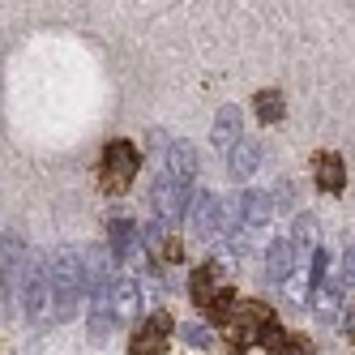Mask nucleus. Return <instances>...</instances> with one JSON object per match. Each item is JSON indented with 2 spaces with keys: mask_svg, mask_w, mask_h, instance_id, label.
Masks as SVG:
<instances>
[{
  "mask_svg": "<svg viewBox=\"0 0 355 355\" xmlns=\"http://www.w3.org/2000/svg\"><path fill=\"white\" fill-rule=\"evenodd\" d=\"M252 103H257V116H261L266 124H270V120H283V94H278V90H261Z\"/></svg>",
  "mask_w": 355,
  "mask_h": 355,
  "instance_id": "obj_17",
  "label": "nucleus"
},
{
  "mask_svg": "<svg viewBox=\"0 0 355 355\" xmlns=\"http://www.w3.org/2000/svg\"><path fill=\"white\" fill-rule=\"evenodd\" d=\"M283 338H287V334H283V325H278V321H270V325L261 329V334H257V347H266V351L274 355L278 347H283Z\"/></svg>",
  "mask_w": 355,
  "mask_h": 355,
  "instance_id": "obj_19",
  "label": "nucleus"
},
{
  "mask_svg": "<svg viewBox=\"0 0 355 355\" xmlns=\"http://www.w3.org/2000/svg\"><path fill=\"white\" fill-rule=\"evenodd\" d=\"M17 304H21V317L31 325H39L43 317H52V283H47V257L31 252V266L17 283Z\"/></svg>",
  "mask_w": 355,
  "mask_h": 355,
  "instance_id": "obj_3",
  "label": "nucleus"
},
{
  "mask_svg": "<svg viewBox=\"0 0 355 355\" xmlns=\"http://www.w3.org/2000/svg\"><path fill=\"white\" fill-rule=\"evenodd\" d=\"M325 270H329V252L317 248V257H313V278H309V295H317L325 287Z\"/></svg>",
  "mask_w": 355,
  "mask_h": 355,
  "instance_id": "obj_18",
  "label": "nucleus"
},
{
  "mask_svg": "<svg viewBox=\"0 0 355 355\" xmlns=\"http://www.w3.org/2000/svg\"><path fill=\"white\" fill-rule=\"evenodd\" d=\"M141 283L133 274H116L112 278V287H107V304H112V313H120V317H129V313H137L141 309Z\"/></svg>",
  "mask_w": 355,
  "mask_h": 355,
  "instance_id": "obj_11",
  "label": "nucleus"
},
{
  "mask_svg": "<svg viewBox=\"0 0 355 355\" xmlns=\"http://www.w3.org/2000/svg\"><path fill=\"white\" fill-rule=\"evenodd\" d=\"M232 214H236V232H261V227L274 218V201H270V193H261V189H244V193L236 197Z\"/></svg>",
  "mask_w": 355,
  "mask_h": 355,
  "instance_id": "obj_6",
  "label": "nucleus"
},
{
  "mask_svg": "<svg viewBox=\"0 0 355 355\" xmlns=\"http://www.w3.org/2000/svg\"><path fill=\"white\" fill-rule=\"evenodd\" d=\"M223 287H227V274H223L218 261H206V266H197V270H193L189 291H193V304H197V309H206V304H210Z\"/></svg>",
  "mask_w": 355,
  "mask_h": 355,
  "instance_id": "obj_10",
  "label": "nucleus"
},
{
  "mask_svg": "<svg viewBox=\"0 0 355 355\" xmlns=\"http://www.w3.org/2000/svg\"><path fill=\"white\" fill-rule=\"evenodd\" d=\"M133 248H141L137 223H133V218H112V223H107V252H112L116 261H129Z\"/></svg>",
  "mask_w": 355,
  "mask_h": 355,
  "instance_id": "obj_12",
  "label": "nucleus"
},
{
  "mask_svg": "<svg viewBox=\"0 0 355 355\" xmlns=\"http://www.w3.org/2000/svg\"><path fill=\"white\" fill-rule=\"evenodd\" d=\"M313 175H317V189H321V193H343V184H347L343 155H334V150H321V155L313 159Z\"/></svg>",
  "mask_w": 355,
  "mask_h": 355,
  "instance_id": "obj_13",
  "label": "nucleus"
},
{
  "mask_svg": "<svg viewBox=\"0 0 355 355\" xmlns=\"http://www.w3.org/2000/svg\"><path fill=\"white\" fill-rule=\"evenodd\" d=\"M257 167H261V141L240 133V141L227 150V171H232V180H248Z\"/></svg>",
  "mask_w": 355,
  "mask_h": 355,
  "instance_id": "obj_9",
  "label": "nucleus"
},
{
  "mask_svg": "<svg viewBox=\"0 0 355 355\" xmlns=\"http://www.w3.org/2000/svg\"><path fill=\"white\" fill-rule=\"evenodd\" d=\"M274 355H309V343L304 338H283V347H278Z\"/></svg>",
  "mask_w": 355,
  "mask_h": 355,
  "instance_id": "obj_22",
  "label": "nucleus"
},
{
  "mask_svg": "<svg viewBox=\"0 0 355 355\" xmlns=\"http://www.w3.org/2000/svg\"><path fill=\"white\" fill-rule=\"evenodd\" d=\"M171 329H175V321H171L167 313H150V317L141 321V329L133 334L129 351H133V355H159V351L171 343Z\"/></svg>",
  "mask_w": 355,
  "mask_h": 355,
  "instance_id": "obj_7",
  "label": "nucleus"
},
{
  "mask_svg": "<svg viewBox=\"0 0 355 355\" xmlns=\"http://www.w3.org/2000/svg\"><path fill=\"white\" fill-rule=\"evenodd\" d=\"M184 338H189L193 347H206V343H210V334H206L201 325H189V329H184Z\"/></svg>",
  "mask_w": 355,
  "mask_h": 355,
  "instance_id": "obj_23",
  "label": "nucleus"
},
{
  "mask_svg": "<svg viewBox=\"0 0 355 355\" xmlns=\"http://www.w3.org/2000/svg\"><path fill=\"white\" fill-rule=\"evenodd\" d=\"M240 107L236 103H223L218 107V116H214V133H210V141L218 146V150H232L236 141H240Z\"/></svg>",
  "mask_w": 355,
  "mask_h": 355,
  "instance_id": "obj_15",
  "label": "nucleus"
},
{
  "mask_svg": "<svg viewBox=\"0 0 355 355\" xmlns=\"http://www.w3.org/2000/svg\"><path fill=\"white\" fill-rule=\"evenodd\" d=\"M137 167H141V150L133 141H107L103 155H98V184H103L107 193H124L133 180H137Z\"/></svg>",
  "mask_w": 355,
  "mask_h": 355,
  "instance_id": "obj_2",
  "label": "nucleus"
},
{
  "mask_svg": "<svg viewBox=\"0 0 355 355\" xmlns=\"http://www.w3.org/2000/svg\"><path fill=\"white\" fill-rule=\"evenodd\" d=\"M189 223H193V232L197 240H218L223 236V227H227V206H223V197L218 193H197L193 197V206H189Z\"/></svg>",
  "mask_w": 355,
  "mask_h": 355,
  "instance_id": "obj_5",
  "label": "nucleus"
},
{
  "mask_svg": "<svg viewBox=\"0 0 355 355\" xmlns=\"http://www.w3.org/2000/svg\"><path fill=\"white\" fill-rule=\"evenodd\" d=\"M274 321V313L266 309L261 300H248V304H236V313L232 321H227V343H232L236 351H248V347H257V334Z\"/></svg>",
  "mask_w": 355,
  "mask_h": 355,
  "instance_id": "obj_4",
  "label": "nucleus"
},
{
  "mask_svg": "<svg viewBox=\"0 0 355 355\" xmlns=\"http://www.w3.org/2000/svg\"><path fill=\"white\" fill-rule=\"evenodd\" d=\"M266 274H270V283H287V278L295 274V244L291 240H270V248H266Z\"/></svg>",
  "mask_w": 355,
  "mask_h": 355,
  "instance_id": "obj_14",
  "label": "nucleus"
},
{
  "mask_svg": "<svg viewBox=\"0 0 355 355\" xmlns=\"http://www.w3.org/2000/svg\"><path fill=\"white\" fill-rule=\"evenodd\" d=\"M141 248L150 252L155 270H163L167 261H180V244H175V236H171V227H167V218H163V214H159V218L141 232Z\"/></svg>",
  "mask_w": 355,
  "mask_h": 355,
  "instance_id": "obj_8",
  "label": "nucleus"
},
{
  "mask_svg": "<svg viewBox=\"0 0 355 355\" xmlns=\"http://www.w3.org/2000/svg\"><path fill=\"white\" fill-rule=\"evenodd\" d=\"M201 313H206V321H214V325H227V321H232V313H236V291H232V283H227Z\"/></svg>",
  "mask_w": 355,
  "mask_h": 355,
  "instance_id": "obj_16",
  "label": "nucleus"
},
{
  "mask_svg": "<svg viewBox=\"0 0 355 355\" xmlns=\"http://www.w3.org/2000/svg\"><path fill=\"white\" fill-rule=\"evenodd\" d=\"M47 283H52V317L56 321L78 317L82 304L90 300L82 252L78 248H56L52 257H47Z\"/></svg>",
  "mask_w": 355,
  "mask_h": 355,
  "instance_id": "obj_1",
  "label": "nucleus"
},
{
  "mask_svg": "<svg viewBox=\"0 0 355 355\" xmlns=\"http://www.w3.org/2000/svg\"><path fill=\"white\" fill-rule=\"evenodd\" d=\"M313 236H317V223L309 218V214H295V227H291V240H300L304 248L313 244Z\"/></svg>",
  "mask_w": 355,
  "mask_h": 355,
  "instance_id": "obj_20",
  "label": "nucleus"
},
{
  "mask_svg": "<svg viewBox=\"0 0 355 355\" xmlns=\"http://www.w3.org/2000/svg\"><path fill=\"white\" fill-rule=\"evenodd\" d=\"M338 278H343V287H351V291H355V244L343 252V270H338Z\"/></svg>",
  "mask_w": 355,
  "mask_h": 355,
  "instance_id": "obj_21",
  "label": "nucleus"
}]
</instances>
